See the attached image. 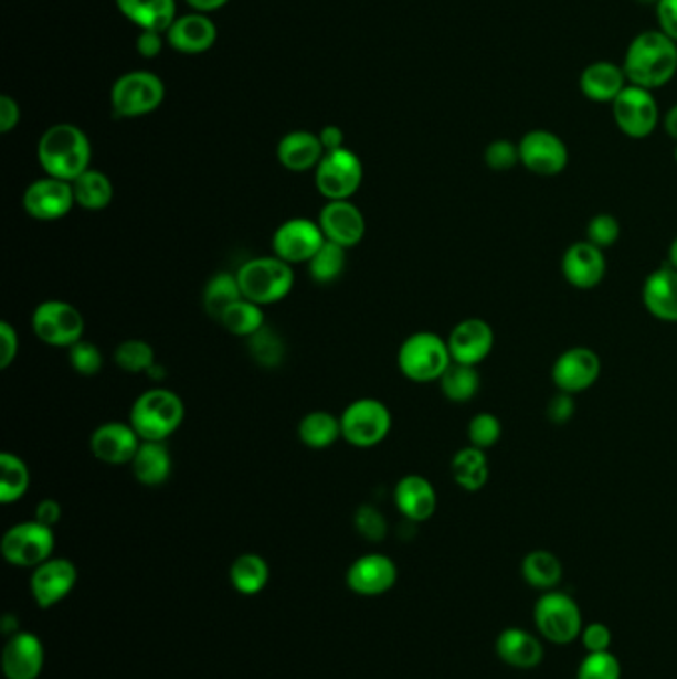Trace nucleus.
<instances>
[{
	"label": "nucleus",
	"instance_id": "obj_31",
	"mask_svg": "<svg viewBox=\"0 0 677 679\" xmlns=\"http://www.w3.org/2000/svg\"><path fill=\"white\" fill-rule=\"evenodd\" d=\"M497 654L505 664L519 670H532L542 661L540 641L527 630L507 628L497 638Z\"/></svg>",
	"mask_w": 677,
	"mask_h": 679
},
{
	"label": "nucleus",
	"instance_id": "obj_61",
	"mask_svg": "<svg viewBox=\"0 0 677 679\" xmlns=\"http://www.w3.org/2000/svg\"><path fill=\"white\" fill-rule=\"evenodd\" d=\"M668 265L677 268V236L674 238V243L669 245L668 251Z\"/></svg>",
	"mask_w": 677,
	"mask_h": 679
},
{
	"label": "nucleus",
	"instance_id": "obj_21",
	"mask_svg": "<svg viewBox=\"0 0 677 679\" xmlns=\"http://www.w3.org/2000/svg\"><path fill=\"white\" fill-rule=\"evenodd\" d=\"M78 581L76 566L66 559H50L36 566L30 579V591L42 608H50L68 596Z\"/></svg>",
	"mask_w": 677,
	"mask_h": 679
},
{
	"label": "nucleus",
	"instance_id": "obj_54",
	"mask_svg": "<svg viewBox=\"0 0 677 679\" xmlns=\"http://www.w3.org/2000/svg\"><path fill=\"white\" fill-rule=\"evenodd\" d=\"M20 106L19 102L10 98L9 94L0 96V134H10L19 128Z\"/></svg>",
	"mask_w": 677,
	"mask_h": 679
},
{
	"label": "nucleus",
	"instance_id": "obj_16",
	"mask_svg": "<svg viewBox=\"0 0 677 679\" xmlns=\"http://www.w3.org/2000/svg\"><path fill=\"white\" fill-rule=\"evenodd\" d=\"M600 372V356L586 346H576L557 358L552 365V382L559 388V392L576 395L596 384Z\"/></svg>",
	"mask_w": 677,
	"mask_h": 679
},
{
	"label": "nucleus",
	"instance_id": "obj_34",
	"mask_svg": "<svg viewBox=\"0 0 677 679\" xmlns=\"http://www.w3.org/2000/svg\"><path fill=\"white\" fill-rule=\"evenodd\" d=\"M76 205L86 211H102L108 208L114 199V183L112 179L98 169L89 168L78 179L72 181Z\"/></svg>",
	"mask_w": 677,
	"mask_h": 679
},
{
	"label": "nucleus",
	"instance_id": "obj_28",
	"mask_svg": "<svg viewBox=\"0 0 677 679\" xmlns=\"http://www.w3.org/2000/svg\"><path fill=\"white\" fill-rule=\"evenodd\" d=\"M325 153L318 134L306 131V129H296V131L286 134L276 148V158L281 161V166L295 173L318 168Z\"/></svg>",
	"mask_w": 677,
	"mask_h": 679
},
{
	"label": "nucleus",
	"instance_id": "obj_15",
	"mask_svg": "<svg viewBox=\"0 0 677 679\" xmlns=\"http://www.w3.org/2000/svg\"><path fill=\"white\" fill-rule=\"evenodd\" d=\"M74 205L76 199L72 183L50 176L32 181L22 195V208L29 218L36 221L64 219Z\"/></svg>",
	"mask_w": 677,
	"mask_h": 679
},
{
	"label": "nucleus",
	"instance_id": "obj_59",
	"mask_svg": "<svg viewBox=\"0 0 677 679\" xmlns=\"http://www.w3.org/2000/svg\"><path fill=\"white\" fill-rule=\"evenodd\" d=\"M664 129L669 138L677 141V104L668 109V114L664 116Z\"/></svg>",
	"mask_w": 677,
	"mask_h": 679
},
{
	"label": "nucleus",
	"instance_id": "obj_14",
	"mask_svg": "<svg viewBox=\"0 0 677 679\" xmlns=\"http://www.w3.org/2000/svg\"><path fill=\"white\" fill-rule=\"evenodd\" d=\"M326 236L318 221L293 218L276 226L273 251L288 265H308L310 258L325 245Z\"/></svg>",
	"mask_w": 677,
	"mask_h": 679
},
{
	"label": "nucleus",
	"instance_id": "obj_52",
	"mask_svg": "<svg viewBox=\"0 0 677 679\" xmlns=\"http://www.w3.org/2000/svg\"><path fill=\"white\" fill-rule=\"evenodd\" d=\"M574 412H576L574 395L564 394V392H559V394L554 395L550 400L549 407H547V415H549L550 422L557 425L569 424Z\"/></svg>",
	"mask_w": 677,
	"mask_h": 679
},
{
	"label": "nucleus",
	"instance_id": "obj_19",
	"mask_svg": "<svg viewBox=\"0 0 677 679\" xmlns=\"http://www.w3.org/2000/svg\"><path fill=\"white\" fill-rule=\"evenodd\" d=\"M453 362L477 365L485 362L495 346V332L491 325L482 318H467L455 325L447 338Z\"/></svg>",
	"mask_w": 677,
	"mask_h": 679
},
{
	"label": "nucleus",
	"instance_id": "obj_62",
	"mask_svg": "<svg viewBox=\"0 0 677 679\" xmlns=\"http://www.w3.org/2000/svg\"><path fill=\"white\" fill-rule=\"evenodd\" d=\"M636 2H639V4H654L656 7L659 0H636Z\"/></svg>",
	"mask_w": 677,
	"mask_h": 679
},
{
	"label": "nucleus",
	"instance_id": "obj_23",
	"mask_svg": "<svg viewBox=\"0 0 677 679\" xmlns=\"http://www.w3.org/2000/svg\"><path fill=\"white\" fill-rule=\"evenodd\" d=\"M166 40L171 49L181 54H203L215 46V22L201 12L177 17L166 32Z\"/></svg>",
	"mask_w": 677,
	"mask_h": 679
},
{
	"label": "nucleus",
	"instance_id": "obj_60",
	"mask_svg": "<svg viewBox=\"0 0 677 679\" xmlns=\"http://www.w3.org/2000/svg\"><path fill=\"white\" fill-rule=\"evenodd\" d=\"M148 375L151 380H163V378H166V368H163V365L154 364L149 368Z\"/></svg>",
	"mask_w": 677,
	"mask_h": 679
},
{
	"label": "nucleus",
	"instance_id": "obj_9",
	"mask_svg": "<svg viewBox=\"0 0 677 679\" xmlns=\"http://www.w3.org/2000/svg\"><path fill=\"white\" fill-rule=\"evenodd\" d=\"M612 116L624 136L646 139L659 124L658 99L654 92L628 84L618 98L612 102Z\"/></svg>",
	"mask_w": 677,
	"mask_h": 679
},
{
	"label": "nucleus",
	"instance_id": "obj_7",
	"mask_svg": "<svg viewBox=\"0 0 677 679\" xmlns=\"http://www.w3.org/2000/svg\"><path fill=\"white\" fill-rule=\"evenodd\" d=\"M340 425L346 444L368 449L382 444L392 432V412L375 397H360L343 410Z\"/></svg>",
	"mask_w": 677,
	"mask_h": 679
},
{
	"label": "nucleus",
	"instance_id": "obj_47",
	"mask_svg": "<svg viewBox=\"0 0 677 679\" xmlns=\"http://www.w3.org/2000/svg\"><path fill=\"white\" fill-rule=\"evenodd\" d=\"M620 238L618 219L610 213H600L590 219L589 229H586V241L592 245L599 246L602 251H606L610 246L616 245Z\"/></svg>",
	"mask_w": 677,
	"mask_h": 679
},
{
	"label": "nucleus",
	"instance_id": "obj_29",
	"mask_svg": "<svg viewBox=\"0 0 677 679\" xmlns=\"http://www.w3.org/2000/svg\"><path fill=\"white\" fill-rule=\"evenodd\" d=\"M131 471L144 487H161L173 471V459L166 442H141L134 457Z\"/></svg>",
	"mask_w": 677,
	"mask_h": 679
},
{
	"label": "nucleus",
	"instance_id": "obj_49",
	"mask_svg": "<svg viewBox=\"0 0 677 679\" xmlns=\"http://www.w3.org/2000/svg\"><path fill=\"white\" fill-rule=\"evenodd\" d=\"M579 679H620V664L610 651L589 654L580 664Z\"/></svg>",
	"mask_w": 677,
	"mask_h": 679
},
{
	"label": "nucleus",
	"instance_id": "obj_38",
	"mask_svg": "<svg viewBox=\"0 0 677 679\" xmlns=\"http://www.w3.org/2000/svg\"><path fill=\"white\" fill-rule=\"evenodd\" d=\"M30 487L29 465L14 453L0 455V502L12 505L20 501Z\"/></svg>",
	"mask_w": 677,
	"mask_h": 679
},
{
	"label": "nucleus",
	"instance_id": "obj_39",
	"mask_svg": "<svg viewBox=\"0 0 677 679\" xmlns=\"http://www.w3.org/2000/svg\"><path fill=\"white\" fill-rule=\"evenodd\" d=\"M522 576L530 586L552 591L562 579V564L549 551H532L522 561Z\"/></svg>",
	"mask_w": 677,
	"mask_h": 679
},
{
	"label": "nucleus",
	"instance_id": "obj_56",
	"mask_svg": "<svg viewBox=\"0 0 677 679\" xmlns=\"http://www.w3.org/2000/svg\"><path fill=\"white\" fill-rule=\"evenodd\" d=\"M60 517H62V507H60V502L54 501V499H44V501H40L39 507H36V519H34V521L42 522V524H46V527L52 529V527L60 521Z\"/></svg>",
	"mask_w": 677,
	"mask_h": 679
},
{
	"label": "nucleus",
	"instance_id": "obj_17",
	"mask_svg": "<svg viewBox=\"0 0 677 679\" xmlns=\"http://www.w3.org/2000/svg\"><path fill=\"white\" fill-rule=\"evenodd\" d=\"M139 445L141 437L129 422H108L89 435V452L106 465H128L134 461Z\"/></svg>",
	"mask_w": 677,
	"mask_h": 679
},
{
	"label": "nucleus",
	"instance_id": "obj_35",
	"mask_svg": "<svg viewBox=\"0 0 677 679\" xmlns=\"http://www.w3.org/2000/svg\"><path fill=\"white\" fill-rule=\"evenodd\" d=\"M243 298L239 278L233 273H216L207 280L203 288V308L213 320H221L226 308Z\"/></svg>",
	"mask_w": 677,
	"mask_h": 679
},
{
	"label": "nucleus",
	"instance_id": "obj_58",
	"mask_svg": "<svg viewBox=\"0 0 677 679\" xmlns=\"http://www.w3.org/2000/svg\"><path fill=\"white\" fill-rule=\"evenodd\" d=\"M187 4L195 12L207 14V12H213V10L223 9L229 0H186Z\"/></svg>",
	"mask_w": 677,
	"mask_h": 679
},
{
	"label": "nucleus",
	"instance_id": "obj_22",
	"mask_svg": "<svg viewBox=\"0 0 677 679\" xmlns=\"http://www.w3.org/2000/svg\"><path fill=\"white\" fill-rule=\"evenodd\" d=\"M398 581V569L383 554H366L353 562L346 574L348 588L362 596H378L390 591Z\"/></svg>",
	"mask_w": 677,
	"mask_h": 679
},
{
	"label": "nucleus",
	"instance_id": "obj_3",
	"mask_svg": "<svg viewBox=\"0 0 677 679\" xmlns=\"http://www.w3.org/2000/svg\"><path fill=\"white\" fill-rule=\"evenodd\" d=\"M186 404L183 400L163 388H154L131 405L129 424L138 432L141 442H168L183 424Z\"/></svg>",
	"mask_w": 677,
	"mask_h": 679
},
{
	"label": "nucleus",
	"instance_id": "obj_42",
	"mask_svg": "<svg viewBox=\"0 0 677 679\" xmlns=\"http://www.w3.org/2000/svg\"><path fill=\"white\" fill-rule=\"evenodd\" d=\"M248 354L256 364L263 368H278L286 356L285 338L276 332L275 328H261L256 335L246 338Z\"/></svg>",
	"mask_w": 677,
	"mask_h": 679
},
{
	"label": "nucleus",
	"instance_id": "obj_41",
	"mask_svg": "<svg viewBox=\"0 0 677 679\" xmlns=\"http://www.w3.org/2000/svg\"><path fill=\"white\" fill-rule=\"evenodd\" d=\"M346 253L348 248L326 241L320 251L310 258L308 275L318 285H332L346 270Z\"/></svg>",
	"mask_w": 677,
	"mask_h": 679
},
{
	"label": "nucleus",
	"instance_id": "obj_57",
	"mask_svg": "<svg viewBox=\"0 0 677 679\" xmlns=\"http://www.w3.org/2000/svg\"><path fill=\"white\" fill-rule=\"evenodd\" d=\"M318 138H320V144H322L326 153L346 148L343 146V139L346 138H343L342 128H338V126H326V128L320 129Z\"/></svg>",
	"mask_w": 677,
	"mask_h": 679
},
{
	"label": "nucleus",
	"instance_id": "obj_27",
	"mask_svg": "<svg viewBox=\"0 0 677 679\" xmlns=\"http://www.w3.org/2000/svg\"><path fill=\"white\" fill-rule=\"evenodd\" d=\"M642 300L649 315L662 322H677V268L659 266L642 286Z\"/></svg>",
	"mask_w": 677,
	"mask_h": 679
},
{
	"label": "nucleus",
	"instance_id": "obj_46",
	"mask_svg": "<svg viewBox=\"0 0 677 679\" xmlns=\"http://www.w3.org/2000/svg\"><path fill=\"white\" fill-rule=\"evenodd\" d=\"M353 524L358 534L366 541L380 542L388 534L385 517L373 505H362L353 514Z\"/></svg>",
	"mask_w": 677,
	"mask_h": 679
},
{
	"label": "nucleus",
	"instance_id": "obj_24",
	"mask_svg": "<svg viewBox=\"0 0 677 679\" xmlns=\"http://www.w3.org/2000/svg\"><path fill=\"white\" fill-rule=\"evenodd\" d=\"M393 501L408 521L423 522L437 509V492L423 475H405L395 485Z\"/></svg>",
	"mask_w": 677,
	"mask_h": 679
},
{
	"label": "nucleus",
	"instance_id": "obj_55",
	"mask_svg": "<svg viewBox=\"0 0 677 679\" xmlns=\"http://www.w3.org/2000/svg\"><path fill=\"white\" fill-rule=\"evenodd\" d=\"M163 32H156V30H141L136 40V49H138L139 56L144 59H156L161 54L163 50Z\"/></svg>",
	"mask_w": 677,
	"mask_h": 679
},
{
	"label": "nucleus",
	"instance_id": "obj_6",
	"mask_svg": "<svg viewBox=\"0 0 677 679\" xmlns=\"http://www.w3.org/2000/svg\"><path fill=\"white\" fill-rule=\"evenodd\" d=\"M109 99L118 118H141L154 114L163 104L166 84L154 72L136 70L114 82Z\"/></svg>",
	"mask_w": 677,
	"mask_h": 679
},
{
	"label": "nucleus",
	"instance_id": "obj_33",
	"mask_svg": "<svg viewBox=\"0 0 677 679\" xmlns=\"http://www.w3.org/2000/svg\"><path fill=\"white\" fill-rule=\"evenodd\" d=\"M298 439L310 449H326L342 439L340 417L325 410L306 414L298 424Z\"/></svg>",
	"mask_w": 677,
	"mask_h": 679
},
{
	"label": "nucleus",
	"instance_id": "obj_40",
	"mask_svg": "<svg viewBox=\"0 0 677 679\" xmlns=\"http://www.w3.org/2000/svg\"><path fill=\"white\" fill-rule=\"evenodd\" d=\"M231 582L241 594H258L268 582V564L258 554H241L231 566Z\"/></svg>",
	"mask_w": 677,
	"mask_h": 679
},
{
	"label": "nucleus",
	"instance_id": "obj_10",
	"mask_svg": "<svg viewBox=\"0 0 677 679\" xmlns=\"http://www.w3.org/2000/svg\"><path fill=\"white\" fill-rule=\"evenodd\" d=\"M362 179V161L348 148L328 151L316 168V189L326 201L352 198Z\"/></svg>",
	"mask_w": 677,
	"mask_h": 679
},
{
	"label": "nucleus",
	"instance_id": "obj_12",
	"mask_svg": "<svg viewBox=\"0 0 677 679\" xmlns=\"http://www.w3.org/2000/svg\"><path fill=\"white\" fill-rule=\"evenodd\" d=\"M540 634L554 644H569L582 634L579 604L562 592H547L535 606Z\"/></svg>",
	"mask_w": 677,
	"mask_h": 679
},
{
	"label": "nucleus",
	"instance_id": "obj_32",
	"mask_svg": "<svg viewBox=\"0 0 677 679\" xmlns=\"http://www.w3.org/2000/svg\"><path fill=\"white\" fill-rule=\"evenodd\" d=\"M452 475L455 482L465 491H482L489 481V459L483 449L463 447L453 455Z\"/></svg>",
	"mask_w": 677,
	"mask_h": 679
},
{
	"label": "nucleus",
	"instance_id": "obj_30",
	"mask_svg": "<svg viewBox=\"0 0 677 679\" xmlns=\"http://www.w3.org/2000/svg\"><path fill=\"white\" fill-rule=\"evenodd\" d=\"M116 7L141 30L168 32L177 20L176 0H116Z\"/></svg>",
	"mask_w": 677,
	"mask_h": 679
},
{
	"label": "nucleus",
	"instance_id": "obj_25",
	"mask_svg": "<svg viewBox=\"0 0 677 679\" xmlns=\"http://www.w3.org/2000/svg\"><path fill=\"white\" fill-rule=\"evenodd\" d=\"M628 84L624 68L609 60L592 62L582 70L579 79L580 92L584 94V98L596 104H612Z\"/></svg>",
	"mask_w": 677,
	"mask_h": 679
},
{
	"label": "nucleus",
	"instance_id": "obj_48",
	"mask_svg": "<svg viewBox=\"0 0 677 679\" xmlns=\"http://www.w3.org/2000/svg\"><path fill=\"white\" fill-rule=\"evenodd\" d=\"M485 163L493 171H510L520 163L519 144L510 139H495L485 149Z\"/></svg>",
	"mask_w": 677,
	"mask_h": 679
},
{
	"label": "nucleus",
	"instance_id": "obj_8",
	"mask_svg": "<svg viewBox=\"0 0 677 679\" xmlns=\"http://www.w3.org/2000/svg\"><path fill=\"white\" fill-rule=\"evenodd\" d=\"M30 325L42 344L52 348H72L84 340L86 322L78 308L66 300H44L40 303Z\"/></svg>",
	"mask_w": 677,
	"mask_h": 679
},
{
	"label": "nucleus",
	"instance_id": "obj_13",
	"mask_svg": "<svg viewBox=\"0 0 677 679\" xmlns=\"http://www.w3.org/2000/svg\"><path fill=\"white\" fill-rule=\"evenodd\" d=\"M520 166L540 176L554 178L569 166V148L564 139L549 129H530L519 141Z\"/></svg>",
	"mask_w": 677,
	"mask_h": 679
},
{
	"label": "nucleus",
	"instance_id": "obj_44",
	"mask_svg": "<svg viewBox=\"0 0 677 679\" xmlns=\"http://www.w3.org/2000/svg\"><path fill=\"white\" fill-rule=\"evenodd\" d=\"M501 434L503 425L499 422V417L495 414H489V412L473 415L472 422L467 425L469 445L477 447V449H483V452L497 444L501 439Z\"/></svg>",
	"mask_w": 677,
	"mask_h": 679
},
{
	"label": "nucleus",
	"instance_id": "obj_1",
	"mask_svg": "<svg viewBox=\"0 0 677 679\" xmlns=\"http://www.w3.org/2000/svg\"><path fill=\"white\" fill-rule=\"evenodd\" d=\"M622 68L634 86L664 88L677 74V42L659 29L644 30L630 42Z\"/></svg>",
	"mask_w": 677,
	"mask_h": 679
},
{
	"label": "nucleus",
	"instance_id": "obj_2",
	"mask_svg": "<svg viewBox=\"0 0 677 679\" xmlns=\"http://www.w3.org/2000/svg\"><path fill=\"white\" fill-rule=\"evenodd\" d=\"M92 146L84 129L74 124L50 126L39 139V163L50 178L74 181L88 171Z\"/></svg>",
	"mask_w": 677,
	"mask_h": 679
},
{
	"label": "nucleus",
	"instance_id": "obj_63",
	"mask_svg": "<svg viewBox=\"0 0 677 679\" xmlns=\"http://www.w3.org/2000/svg\"><path fill=\"white\" fill-rule=\"evenodd\" d=\"M674 158H676V163H677V146H676V151H674Z\"/></svg>",
	"mask_w": 677,
	"mask_h": 679
},
{
	"label": "nucleus",
	"instance_id": "obj_51",
	"mask_svg": "<svg viewBox=\"0 0 677 679\" xmlns=\"http://www.w3.org/2000/svg\"><path fill=\"white\" fill-rule=\"evenodd\" d=\"M582 644L589 654L609 651L612 644V632L604 624H590L582 630Z\"/></svg>",
	"mask_w": 677,
	"mask_h": 679
},
{
	"label": "nucleus",
	"instance_id": "obj_37",
	"mask_svg": "<svg viewBox=\"0 0 677 679\" xmlns=\"http://www.w3.org/2000/svg\"><path fill=\"white\" fill-rule=\"evenodd\" d=\"M442 392L453 404H467L482 388V375L475 365L457 364L453 362L447 372L440 380Z\"/></svg>",
	"mask_w": 677,
	"mask_h": 679
},
{
	"label": "nucleus",
	"instance_id": "obj_20",
	"mask_svg": "<svg viewBox=\"0 0 677 679\" xmlns=\"http://www.w3.org/2000/svg\"><path fill=\"white\" fill-rule=\"evenodd\" d=\"M560 268L570 286L590 290L596 288L606 276V256L599 246L589 241H579L564 251Z\"/></svg>",
	"mask_w": 677,
	"mask_h": 679
},
{
	"label": "nucleus",
	"instance_id": "obj_5",
	"mask_svg": "<svg viewBox=\"0 0 677 679\" xmlns=\"http://www.w3.org/2000/svg\"><path fill=\"white\" fill-rule=\"evenodd\" d=\"M453 364L447 340L435 332H415L398 350V368L415 384L440 382Z\"/></svg>",
	"mask_w": 677,
	"mask_h": 679
},
{
	"label": "nucleus",
	"instance_id": "obj_11",
	"mask_svg": "<svg viewBox=\"0 0 677 679\" xmlns=\"http://www.w3.org/2000/svg\"><path fill=\"white\" fill-rule=\"evenodd\" d=\"M54 551V532L39 521L19 522L2 537V554L14 566H40Z\"/></svg>",
	"mask_w": 677,
	"mask_h": 679
},
{
	"label": "nucleus",
	"instance_id": "obj_26",
	"mask_svg": "<svg viewBox=\"0 0 677 679\" xmlns=\"http://www.w3.org/2000/svg\"><path fill=\"white\" fill-rule=\"evenodd\" d=\"M44 666V650L34 634L20 632L2 651V670L9 679H36Z\"/></svg>",
	"mask_w": 677,
	"mask_h": 679
},
{
	"label": "nucleus",
	"instance_id": "obj_50",
	"mask_svg": "<svg viewBox=\"0 0 677 679\" xmlns=\"http://www.w3.org/2000/svg\"><path fill=\"white\" fill-rule=\"evenodd\" d=\"M19 356V332L10 322H0V370H9Z\"/></svg>",
	"mask_w": 677,
	"mask_h": 679
},
{
	"label": "nucleus",
	"instance_id": "obj_18",
	"mask_svg": "<svg viewBox=\"0 0 677 679\" xmlns=\"http://www.w3.org/2000/svg\"><path fill=\"white\" fill-rule=\"evenodd\" d=\"M318 225L322 229L326 241L343 246V248L360 245L366 236L363 213L358 205H353L350 199L326 201L325 208L318 215Z\"/></svg>",
	"mask_w": 677,
	"mask_h": 679
},
{
	"label": "nucleus",
	"instance_id": "obj_4",
	"mask_svg": "<svg viewBox=\"0 0 677 679\" xmlns=\"http://www.w3.org/2000/svg\"><path fill=\"white\" fill-rule=\"evenodd\" d=\"M243 296L256 305H276L290 295L295 286L293 265L276 255L255 256L235 273Z\"/></svg>",
	"mask_w": 677,
	"mask_h": 679
},
{
	"label": "nucleus",
	"instance_id": "obj_43",
	"mask_svg": "<svg viewBox=\"0 0 677 679\" xmlns=\"http://www.w3.org/2000/svg\"><path fill=\"white\" fill-rule=\"evenodd\" d=\"M114 360L121 372L126 374H148L149 368L156 364V350L148 340H124L114 352Z\"/></svg>",
	"mask_w": 677,
	"mask_h": 679
},
{
	"label": "nucleus",
	"instance_id": "obj_45",
	"mask_svg": "<svg viewBox=\"0 0 677 679\" xmlns=\"http://www.w3.org/2000/svg\"><path fill=\"white\" fill-rule=\"evenodd\" d=\"M68 350L70 365L76 374L92 378V375H98L102 372L104 356H102L98 346L86 342V340H80Z\"/></svg>",
	"mask_w": 677,
	"mask_h": 679
},
{
	"label": "nucleus",
	"instance_id": "obj_53",
	"mask_svg": "<svg viewBox=\"0 0 677 679\" xmlns=\"http://www.w3.org/2000/svg\"><path fill=\"white\" fill-rule=\"evenodd\" d=\"M659 30L677 42V0H659L656 4Z\"/></svg>",
	"mask_w": 677,
	"mask_h": 679
},
{
	"label": "nucleus",
	"instance_id": "obj_36",
	"mask_svg": "<svg viewBox=\"0 0 677 679\" xmlns=\"http://www.w3.org/2000/svg\"><path fill=\"white\" fill-rule=\"evenodd\" d=\"M219 325L225 328L229 335L239 336V338H251L256 335L261 328L266 326V315L263 306L256 305L248 298L236 300L235 305L229 306L225 315L221 316Z\"/></svg>",
	"mask_w": 677,
	"mask_h": 679
}]
</instances>
